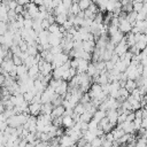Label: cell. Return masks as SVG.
Segmentation results:
<instances>
[{
    "label": "cell",
    "mask_w": 147,
    "mask_h": 147,
    "mask_svg": "<svg viewBox=\"0 0 147 147\" xmlns=\"http://www.w3.org/2000/svg\"><path fill=\"white\" fill-rule=\"evenodd\" d=\"M124 37H125V36H124V33H123V32H121V31L118 30L116 33H114V34H111V36H110L109 41H110L111 44H114L115 46H117V45H118V44L124 39Z\"/></svg>",
    "instance_id": "8"
},
{
    "label": "cell",
    "mask_w": 147,
    "mask_h": 147,
    "mask_svg": "<svg viewBox=\"0 0 147 147\" xmlns=\"http://www.w3.org/2000/svg\"><path fill=\"white\" fill-rule=\"evenodd\" d=\"M78 5H79V8H80V10H87L88 8H90V6L92 5V2L91 1H88V0H80V1H78Z\"/></svg>",
    "instance_id": "22"
},
{
    "label": "cell",
    "mask_w": 147,
    "mask_h": 147,
    "mask_svg": "<svg viewBox=\"0 0 147 147\" xmlns=\"http://www.w3.org/2000/svg\"><path fill=\"white\" fill-rule=\"evenodd\" d=\"M48 31H49V33H59V32H62V31H61V25H59V24L55 22V23H53V24L49 26Z\"/></svg>",
    "instance_id": "24"
},
{
    "label": "cell",
    "mask_w": 147,
    "mask_h": 147,
    "mask_svg": "<svg viewBox=\"0 0 147 147\" xmlns=\"http://www.w3.org/2000/svg\"><path fill=\"white\" fill-rule=\"evenodd\" d=\"M132 28H133V25L129 22L127 18H121L119 20L118 29H119L121 32H123V33H130L132 31Z\"/></svg>",
    "instance_id": "4"
},
{
    "label": "cell",
    "mask_w": 147,
    "mask_h": 147,
    "mask_svg": "<svg viewBox=\"0 0 147 147\" xmlns=\"http://www.w3.org/2000/svg\"><path fill=\"white\" fill-rule=\"evenodd\" d=\"M136 147H147V139L144 138V137H140V138L137 140Z\"/></svg>",
    "instance_id": "26"
},
{
    "label": "cell",
    "mask_w": 147,
    "mask_h": 147,
    "mask_svg": "<svg viewBox=\"0 0 147 147\" xmlns=\"http://www.w3.org/2000/svg\"><path fill=\"white\" fill-rule=\"evenodd\" d=\"M111 133H113V136H114L115 141H118V140L125 134V132H124L122 129H119V127H115V129L111 131Z\"/></svg>",
    "instance_id": "19"
},
{
    "label": "cell",
    "mask_w": 147,
    "mask_h": 147,
    "mask_svg": "<svg viewBox=\"0 0 147 147\" xmlns=\"http://www.w3.org/2000/svg\"><path fill=\"white\" fill-rule=\"evenodd\" d=\"M95 44H96L95 41H83V49L86 53L91 54V53H93L95 51V47H96Z\"/></svg>",
    "instance_id": "10"
},
{
    "label": "cell",
    "mask_w": 147,
    "mask_h": 147,
    "mask_svg": "<svg viewBox=\"0 0 147 147\" xmlns=\"http://www.w3.org/2000/svg\"><path fill=\"white\" fill-rule=\"evenodd\" d=\"M75 124H76V123L74 122L72 116H63V119H62V126L68 127V129H71V127H74Z\"/></svg>",
    "instance_id": "13"
},
{
    "label": "cell",
    "mask_w": 147,
    "mask_h": 147,
    "mask_svg": "<svg viewBox=\"0 0 147 147\" xmlns=\"http://www.w3.org/2000/svg\"><path fill=\"white\" fill-rule=\"evenodd\" d=\"M68 90H69V84L65 82V80H63L56 88H55V93L57 94V95H60V96H62L63 99L65 98V95H67V92H68Z\"/></svg>",
    "instance_id": "5"
},
{
    "label": "cell",
    "mask_w": 147,
    "mask_h": 147,
    "mask_svg": "<svg viewBox=\"0 0 147 147\" xmlns=\"http://www.w3.org/2000/svg\"><path fill=\"white\" fill-rule=\"evenodd\" d=\"M83 138H84L88 144H91V142H92L95 138H98V137H96V134H95L94 131H90V130H87V131L83 132Z\"/></svg>",
    "instance_id": "14"
},
{
    "label": "cell",
    "mask_w": 147,
    "mask_h": 147,
    "mask_svg": "<svg viewBox=\"0 0 147 147\" xmlns=\"http://www.w3.org/2000/svg\"><path fill=\"white\" fill-rule=\"evenodd\" d=\"M134 114H136V118H141L142 119V108L137 110V111H134Z\"/></svg>",
    "instance_id": "34"
},
{
    "label": "cell",
    "mask_w": 147,
    "mask_h": 147,
    "mask_svg": "<svg viewBox=\"0 0 147 147\" xmlns=\"http://www.w3.org/2000/svg\"><path fill=\"white\" fill-rule=\"evenodd\" d=\"M38 64H39V69H40V75H42V76H48V75H51V72H53V70H54L52 63L46 62L45 60H41Z\"/></svg>",
    "instance_id": "2"
},
{
    "label": "cell",
    "mask_w": 147,
    "mask_h": 147,
    "mask_svg": "<svg viewBox=\"0 0 147 147\" xmlns=\"http://www.w3.org/2000/svg\"><path fill=\"white\" fill-rule=\"evenodd\" d=\"M72 3H74V2H72V1H70V0H64V1H63V6H64V7H65L68 10L71 8Z\"/></svg>",
    "instance_id": "31"
},
{
    "label": "cell",
    "mask_w": 147,
    "mask_h": 147,
    "mask_svg": "<svg viewBox=\"0 0 147 147\" xmlns=\"http://www.w3.org/2000/svg\"><path fill=\"white\" fill-rule=\"evenodd\" d=\"M136 119V114H134V111H131L129 115H127V122H133Z\"/></svg>",
    "instance_id": "32"
},
{
    "label": "cell",
    "mask_w": 147,
    "mask_h": 147,
    "mask_svg": "<svg viewBox=\"0 0 147 147\" xmlns=\"http://www.w3.org/2000/svg\"><path fill=\"white\" fill-rule=\"evenodd\" d=\"M65 113V108L61 105V106H57V107H54L53 111H52V117L53 118H57V117H62Z\"/></svg>",
    "instance_id": "11"
},
{
    "label": "cell",
    "mask_w": 147,
    "mask_h": 147,
    "mask_svg": "<svg viewBox=\"0 0 147 147\" xmlns=\"http://www.w3.org/2000/svg\"><path fill=\"white\" fill-rule=\"evenodd\" d=\"M77 67H78V59H74V60H71V68L77 69Z\"/></svg>",
    "instance_id": "33"
},
{
    "label": "cell",
    "mask_w": 147,
    "mask_h": 147,
    "mask_svg": "<svg viewBox=\"0 0 147 147\" xmlns=\"http://www.w3.org/2000/svg\"><path fill=\"white\" fill-rule=\"evenodd\" d=\"M142 11H145L147 14V1H144V8H142Z\"/></svg>",
    "instance_id": "37"
},
{
    "label": "cell",
    "mask_w": 147,
    "mask_h": 147,
    "mask_svg": "<svg viewBox=\"0 0 147 147\" xmlns=\"http://www.w3.org/2000/svg\"><path fill=\"white\" fill-rule=\"evenodd\" d=\"M54 109L53 103H44L41 106V114H52Z\"/></svg>",
    "instance_id": "20"
},
{
    "label": "cell",
    "mask_w": 147,
    "mask_h": 147,
    "mask_svg": "<svg viewBox=\"0 0 147 147\" xmlns=\"http://www.w3.org/2000/svg\"><path fill=\"white\" fill-rule=\"evenodd\" d=\"M107 117V111H105V110H100V109H98L96 111H95V114L93 115V119L94 121H96L98 123H100L103 118H106Z\"/></svg>",
    "instance_id": "16"
},
{
    "label": "cell",
    "mask_w": 147,
    "mask_h": 147,
    "mask_svg": "<svg viewBox=\"0 0 147 147\" xmlns=\"http://www.w3.org/2000/svg\"><path fill=\"white\" fill-rule=\"evenodd\" d=\"M125 88L130 92V94L136 90V88H138V86H137V83H136V80H131V79H127L126 80V83H125Z\"/></svg>",
    "instance_id": "18"
},
{
    "label": "cell",
    "mask_w": 147,
    "mask_h": 147,
    "mask_svg": "<svg viewBox=\"0 0 147 147\" xmlns=\"http://www.w3.org/2000/svg\"><path fill=\"white\" fill-rule=\"evenodd\" d=\"M142 129L147 130V118H144L142 119Z\"/></svg>",
    "instance_id": "35"
},
{
    "label": "cell",
    "mask_w": 147,
    "mask_h": 147,
    "mask_svg": "<svg viewBox=\"0 0 147 147\" xmlns=\"http://www.w3.org/2000/svg\"><path fill=\"white\" fill-rule=\"evenodd\" d=\"M80 11V8H79V5L78 2H74L71 8L69 9V15H74V16H77L78 13Z\"/></svg>",
    "instance_id": "21"
},
{
    "label": "cell",
    "mask_w": 147,
    "mask_h": 147,
    "mask_svg": "<svg viewBox=\"0 0 147 147\" xmlns=\"http://www.w3.org/2000/svg\"><path fill=\"white\" fill-rule=\"evenodd\" d=\"M144 98H145V100H146V101H147V93H146V94H145V96H144Z\"/></svg>",
    "instance_id": "39"
},
{
    "label": "cell",
    "mask_w": 147,
    "mask_h": 147,
    "mask_svg": "<svg viewBox=\"0 0 147 147\" xmlns=\"http://www.w3.org/2000/svg\"><path fill=\"white\" fill-rule=\"evenodd\" d=\"M102 144H103V140L101 139V137L95 138V139H94V140L91 142L92 147H102Z\"/></svg>",
    "instance_id": "27"
},
{
    "label": "cell",
    "mask_w": 147,
    "mask_h": 147,
    "mask_svg": "<svg viewBox=\"0 0 147 147\" xmlns=\"http://www.w3.org/2000/svg\"><path fill=\"white\" fill-rule=\"evenodd\" d=\"M24 8H25V10L28 11V14L30 15V17L32 20H34L39 14V7L34 2H29Z\"/></svg>",
    "instance_id": "3"
},
{
    "label": "cell",
    "mask_w": 147,
    "mask_h": 147,
    "mask_svg": "<svg viewBox=\"0 0 147 147\" xmlns=\"http://www.w3.org/2000/svg\"><path fill=\"white\" fill-rule=\"evenodd\" d=\"M145 20H147V14H146L145 11L138 13V15H137V21H145Z\"/></svg>",
    "instance_id": "30"
},
{
    "label": "cell",
    "mask_w": 147,
    "mask_h": 147,
    "mask_svg": "<svg viewBox=\"0 0 147 147\" xmlns=\"http://www.w3.org/2000/svg\"><path fill=\"white\" fill-rule=\"evenodd\" d=\"M107 118L111 124H116L118 121V111L117 110H108L107 111Z\"/></svg>",
    "instance_id": "12"
},
{
    "label": "cell",
    "mask_w": 147,
    "mask_h": 147,
    "mask_svg": "<svg viewBox=\"0 0 147 147\" xmlns=\"http://www.w3.org/2000/svg\"><path fill=\"white\" fill-rule=\"evenodd\" d=\"M115 69V63H113L111 61H107L106 62V70L108 71V72H110L111 70H114Z\"/></svg>",
    "instance_id": "29"
},
{
    "label": "cell",
    "mask_w": 147,
    "mask_h": 147,
    "mask_svg": "<svg viewBox=\"0 0 147 147\" xmlns=\"http://www.w3.org/2000/svg\"><path fill=\"white\" fill-rule=\"evenodd\" d=\"M41 106H42V103H30V106H29L30 115L38 117L41 113Z\"/></svg>",
    "instance_id": "9"
},
{
    "label": "cell",
    "mask_w": 147,
    "mask_h": 147,
    "mask_svg": "<svg viewBox=\"0 0 147 147\" xmlns=\"http://www.w3.org/2000/svg\"><path fill=\"white\" fill-rule=\"evenodd\" d=\"M142 86L147 90V78H144V80H142Z\"/></svg>",
    "instance_id": "38"
},
{
    "label": "cell",
    "mask_w": 147,
    "mask_h": 147,
    "mask_svg": "<svg viewBox=\"0 0 147 147\" xmlns=\"http://www.w3.org/2000/svg\"><path fill=\"white\" fill-rule=\"evenodd\" d=\"M91 78H93V77H95V76H99L100 74H99V71L96 70V67H95V63L94 62H92V63H90V65H88V69H87V72H86Z\"/></svg>",
    "instance_id": "15"
},
{
    "label": "cell",
    "mask_w": 147,
    "mask_h": 147,
    "mask_svg": "<svg viewBox=\"0 0 147 147\" xmlns=\"http://www.w3.org/2000/svg\"><path fill=\"white\" fill-rule=\"evenodd\" d=\"M74 111H75L76 114H78V115H83L84 113H86V109H85V106H84L83 103H80V102H79V103L75 107Z\"/></svg>",
    "instance_id": "25"
},
{
    "label": "cell",
    "mask_w": 147,
    "mask_h": 147,
    "mask_svg": "<svg viewBox=\"0 0 147 147\" xmlns=\"http://www.w3.org/2000/svg\"><path fill=\"white\" fill-rule=\"evenodd\" d=\"M99 126H100V124H99L96 121H94V119H92V121L88 123V130H90V131H95Z\"/></svg>",
    "instance_id": "28"
},
{
    "label": "cell",
    "mask_w": 147,
    "mask_h": 147,
    "mask_svg": "<svg viewBox=\"0 0 147 147\" xmlns=\"http://www.w3.org/2000/svg\"><path fill=\"white\" fill-rule=\"evenodd\" d=\"M117 127H119V129H122L125 133H127V134H133V132L136 131L134 130V125H133V122H124V123H122V124H118V126Z\"/></svg>",
    "instance_id": "6"
},
{
    "label": "cell",
    "mask_w": 147,
    "mask_h": 147,
    "mask_svg": "<svg viewBox=\"0 0 147 147\" xmlns=\"http://www.w3.org/2000/svg\"><path fill=\"white\" fill-rule=\"evenodd\" d=\"M142 8H144V1L138 0V1L133 2V11L140 13V11H142Z\"/></svg>",
    "instance_id": "23"
},
{
    "label": "cell",
    "mask_w": 147,
    "mask_h": 147,
    "mask_svg": "<svg viewBox=\"0 0 147 147\" xmlns=\"http://www.w3.org/2000/svg\"><path fill=\"white\" fill-rule=\"evenodd\" d=\"M142 78H147V67L144 68V71H142V75H141Z\"/></svg>",
    "instance_id": "36"
},
{
    "label": "cell",
    "mask_w": 147,
    "mask_h": 147,
    "mask_svg": "<svg viewBox=\"0 0 147 147\" xmlns=\"http://www.w3.org/2000/svg\"><path fill=\"white\" fill-rule=\"evenodd\" d=\"M29 72V68L25 65V64H21V65H17V69H16V74H17V78L21 77V76H24Z\"/></svg>",
    "instance_id": "17"
},
{
    "label": "cell",
    "mask_w": 147,
    "mask_h": 147,
    "mask_svg": "<svg viewBox=\"0 0 147 147\" xmlns=\"http://www.w3.org/2000/svg\"><path fill=\"white\" fill-rule=\"evenodd\" d=\"M74 145H76V142L71 139L70 136H68V134L64 133V134L60 138V146H61V147H71V146H74Z\"/></svg>",
    "instance_id": "7"
},
{
    "label": "cell",
    "mask_w": 147,
    "mask_h": 147,
    "mask_svg": "<svg viewBox=\"0 0 147 147\" xmlns=\"http://www.w3.org/2000/svg\"><path fill=\"white\" fill-rule=\"evenodd\" d=\"M69 60V55L67 53H61V54H57L54 56V61L52 62V65H53V69H56L59 67H62L63 64H65Z\"/></svg>",
    "instance_id": "1"
}]
</instances>
